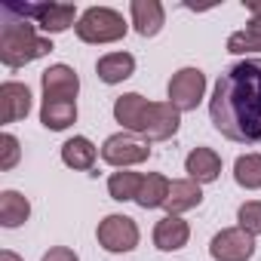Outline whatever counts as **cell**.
<instances>
[{"instance_id": "30bf717a", "label": "cell", "mask_w": 261, "mask_h": 261, "mask_svg": "<svg viewBox=\"0 0 261 261\" xmlns=\"http://www.w3.org/2000/svg\"><path fill=\"white\" fill-rule=\"evenodd\" d=\"M40 86L46 101H74L80 92V77L68 65H53L40 74Z\"/></svg>"}, {"instance_id": "44dd1931", "label": "cell", "mask_w": 261, "mask_h": 261, "mask_svg": "<svg viewBox=\"0 0 261 261\" xmlns=\"http://www.w3.org/2000/svg\"><path fill=\"white\" fill-rule=\"evenodd\" d=\"M169 178L166 175H160V172H151V175H145V181H142V191H139V197H136V203L142 206V209H157V206H163L166 203V197H169Z\"/></svg>"}, {"instance_id": "7c38bea8", "label": "cell", "mask_w": 261, "mask_h": 261, "mask_svg": "<svg viewBox=\"0 0 261 261\" xmlns=\"http://www.w3.org/2000/svg\"><path fill=\"white\" fill-rule=\"evenodd\" d=\"M185 172L188 178H194L197 185H209L221 175V157L212 148H194L185 160Z\"/></svg>"}, {"instance_id": "ba28073f", "label": "cell", "mask_w": 261, "mask_h": 261, "mask_svg": "<svg viewBox=\"0 0 261 261\" xmlns=\"http://www.w3.org/2000/svg\"><path fill=\"white\" fill-rule=\"evenodd\" d=\"M151 157V148L142 145L139 139L126 136V133H117V136H108L105 145H101V160L117 166V169H126V166H139Z\"/></svg>"}, {"instance_id": "83f0119b", "label": "cell", "mask_w": 261, "mask_h": 261, "mask_svg": "<svg viewBox=\"0 0 261 261\" xmlns=\"http://www.w3.org/2000/svg\"><path fill=\"white\" fill-rule=\"evenodd\" d=\"M0 261H22L16 252H10V249H4V252H0Z\"/></svg>"}, {"instance_id": "8fae6325", "label": "cell", "mask_w": 261, "mask_h": 261, "mask_svg": "<svg viewBox=\"0 0 261 261\" xmlns=\"http://www.w3.org/2000/svg\"><path fill=\"white\" fill-rule=\"evenodd\" d=\"M28 111H31V89L25 83L7 80L0 86V120L16 123V120H25Z\"/></svg>"}, {"instance_id": "277c9868", "label": "cell", "mask_w": 261, "mask_h": 261, "mask_svg": "<svg viewBox=\"0 0 261 261\" xmlns=\"http://www.w3.org/2000/svg\"><path fill=\"white\" fill-rule=\"evenodd\" d=\"M13 10L19 16H25L28 22H34L46 34L68 31L74 25V19H77V7L74 4H13Z\"/></svg>"}, {"instance_id": "4316f807", "label": "cell", "mask_w": 261, "mask_h": 261, "mask_svg": "<svg viewBox=\"0 0 261 261\" xmlns=\"http://www.w3.org/2000/svg\"><path fill=\"white\" fill-rule=\"evenodd\" d=\"M40 261H80V258H77V252L68 249V246H53Z\"/></svg>"}, {"instance_id": "ffe728a7", "label": "cell", "mask_w": 261, "mask_h": 261, "mask_svg": "<svg viewBox=\"0 0 261 261\" xmlns=\"http://www.w3.org/2000/svg\"><path fill=\"white\" fill-rule=\"evenodd\" d=\"M77 120V101H46L43 98V108H40V123L53 133H62L71 123Z\"/></svg>"}, {"instance_id": "5bb4252c", "label": "cell", "mask_w": 261, "mask_h": 261, "mask_svg": "<svg viewBox=\"0 0 261 261\" xmlns=\"http://www.w3.org/2000/svg\"><path fill=\"white\" fill-rule=\"evenodd\" d=\"M148 98L139 95V92H126L114 101V117L123 129H129V133H142V120L148 114Z\"/></svg>"}, {"instance_id": "9c48e42d", "label": "cell", "mask_w": 261, "mask_h": 261, "mask_svg": "<svg viewBox=\"0 0 261 261\" xmlns=\"http://www.w3.org/2000/svg\"><path fill=\"white\" fill-rule=\"evenodd\" d=\"M178 123H181V111L172 108L169 101H151L148 114L142 120V136L148 142H166L178 133Z\"/></svg>"}, {"instance_id": "cb8c5ba5", "label": "cell", "mask_w": 261, "mask_h": 261, "mask_svg": "<svg viewBox=\"0 0 261 261\" xmlns=\"http://www.w3.org/2000/svg\"><path fill=\"white\" fill-rule=\"evenodd\" d=\"M227 53H261V31H255V28H243V31H233L230 37H227Z\"/></svg>"}, {"instance_id": "484cf974", "label": "cell", "mask_w": 261, "mask_h": 261, "mask_svg": "<svg viewBox=\"0 0 261 261\" xmlns=\"http://www.w3.org/2000/svg\"><path fill=\"white\" fill-rule=\"evenodd\" d=\"M19 157H22L19 139L10 136V133H4V136H0V172H10L19 163Z\"/></svg>"}, {"instance_id": "6da1fadb", "label": "cell", "mask_w": 261, "mask_h": 261, "mask_svg": "<svg viewBox=\"0 0 261 261\" xmlns=\"http://www.w3.org/2000/svg\"><path fill=\"white\" fill-rule=\"evenodd\" d=\"M212 126L240 145H261V59L230 65L209 98Z\"/></svg>"}, {"instance_id": "d6986e66", "label": "cell", "mask_w": 261, "mask_h": 261, "mask_svg": "<svg viewBox=\"0 0 261 261\" xmlns=\"http://www.w3.org/2000/svg\"><path fill=\"white\" fill-rule=\"evenodd\" d=\"M31 215V203L28 197H22L19 191H4L0 194V224L4 227H19L25 224Z\"/></svg>"}, {"instance_id": "d4e9b609", "label": "cell", "mask_w": 261, "mask_h": 261, "mask_svg": "<svg viewBox=\"0 0 261 261\" xmlns=\"http://www.w3.org/2000/svg\"><path fill=\"white\" fill-rule=\"evenodd\" d=\"M237 227H243L246 233H252V237H258L261 233V200H249V203H243L240 209H237Z\"/></svg>"}, {"instance_id": "5b68a950", "label": "cell", "mask_w": 261, "mask_h": 261, "mask_svg": "<svg viewBox=\"0 0 261 261\" xmlns=\"http://www.w3.org/2000/svg\"><path fill=\"white\" fill-rule=\"evenodd\" d=\"M206 92V74L200 68H181L169 80V105L178 111H197Z\"/></svg>"}, {"instance_id": "7a4b0ae2", "label": "cell", "mask_w": 261, "mask_h": 261, "mask_svg": "<svg viewBox=\"0 0 261 261\" xmlns=\"http://www.w3.org/2000/svg\"><path fill=\"white\" fill-rule=\"evenodd\" d=\"M53 53V40L37 34V25L28 22L13 10V4L0 7V62L7 68H22L31 65L43 56Z\"/></svg>"}, {"instance_id": "ac0fdd59", "label": "cell", "mask_w": 261, "mask_h": 261, "mask_svg": "<svg viewBox=\"0 0 261 261\" xmlns=\"http://www.w3.org/2000/svg\"><path fill=\"white\" fill-rule=\"evenodd\" d=\"M95 157H98V151H95V145L86 136H74V139H68L62 145V163L71 166V169H83L86 172V169H92Z\"/></svg>"}, {"instance_id": "e0dca14e", "label": "cell", "mask_w": 261, "mask_h": 261, "mask_svg": "<svg viewBox=\"0 0 261 261\" xmlns=\"http://www.w3.org/2000/svg\"><path fill=\"white\" fill-rule=\"evenodd\" d=\"M95 71H98V80L114 86V83H123V80H129L136 74V59L129 53H108V56L98 59Z\"/></svg>"}, {"instance_id": "9a60e30c", "label": "cell", "mask_w": 261, "mask_h": 261, "mask_svg": "<svg viewBox=\"0 0 261 261\" xmlns=\"http://www.w3.org/2000/svg\"><path fill=\"white\" fill-rule=\"evenodd\" d=\"M129 13H133V28L142 37H154L166 22L163 4H157V0H133V4H129Z\"/></svg>"}, {"instance_id": "603a6c76", "label": "cell", "mask_w": 261, "mask_h": 261, "mask_svg": "<svg viewBox=\"0 0 261 261\" xmlns=\"http://www.w3.org/2000/svg\"><path fill=\"white\" fill-rule=\"evenodd\" d=\"M233 181L246 191L261 188V154H243L233 163Z\"/></svg>"}, {"instance_id": "3957f363", "label": "cell", "mask_w": 261, "mask_h": 261, "mask_svg": "<svg viewBox=\"0 0 261 261\" xmlns=\"http://www.w3.org/2000/svg\"><path fill=\"white\" fill-rule=\"evenodd\" d=\"M74 28L83 43H117L126 37V22L111 7H89Z\"/></svg>"}, {"instance_id": "4fadbf2b", "label": "cell", "mask_w": 261, "mask_h": 261, "mask_svg": "<svg viewBox=\"0 0 261 261\" xmlns=\"http://www.w3.org/2000/svg\"><path fill=\"white\" fill-rule=\"evenodd\" d=\"M188 240H191V227H188V221L178 218V215H166V218H160L157 227H154V246L163 249V252L185 249Z\"/></svg>"}, {"instance_id": "52a82bcc", "label": "cell", "mask_w": 261, "mask_h": 261, "mask_svg": "<svg viewBox=\"0 0 261 261\" xmlns=\"http://www.w3.org/2000/svg\"><path fill=\"white\" fill-rule=\"evenodd\" d=\"M209 255L215 261H249L255 255V237L243 227H224L212 237Z\"/></svg>"}, {"instance_id": "8992f818", "label": "cell", "mask_w": 261, "mask_h": 261, "mask_svg": "<svg viewBox=\"0 0 261 261\" xmlns=\"http://www.w3.org/2000/svg\"><path fill=\"white\" fill-rule=\"evenodd\" d=\"M95 237L108 252H133L139 246V224L129 215H108L98 221Z\"/></svg>"}, {"instance_id": "7402d4cb", "label": "cell", "mask_w": 261, "mask_h": 261, "mask_svg": "<svg viewBox=\"0 0 261 261\" xmlns=\"http://www.w3.org/2000/svg\"><path fill=\"white\" fill-rule=\"evenodd\" d=\"M142 181H145V175H139V172H114V175L108 178V194H111V200H117V203L136 200L139 191H142Z\"/></svg>"}, {"instance_id": "2e32d148", "label": "cell", "mask_w": 261, "mask_h": 261, "mask_svg": "<svg viewBox=\"0 0 261 261\" xmlns=\"http://www.w3.org/2000/svg\"><path fill=\"white\" fill-rule=\"evenodd\" d=\"M200 203H203L200 185H197L194 178H178V181L169 185V197H166L163 209H166L169 215H181V212H188V209H197Z\"/></svg>"}]
</instances>
